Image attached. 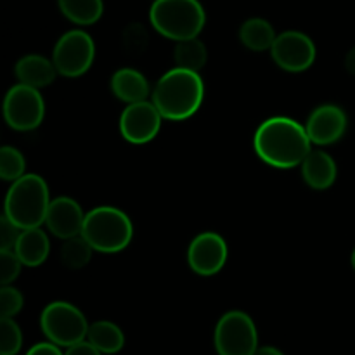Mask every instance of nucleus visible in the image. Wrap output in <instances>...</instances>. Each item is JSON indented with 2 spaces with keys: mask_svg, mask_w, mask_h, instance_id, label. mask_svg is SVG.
<instances>
[{
  "mask_svg": "<svg viewBox=\"0 0 355 355\" xmlns=\"http://www.w3.org/2000/svg\"><path fill=\"white\" fill-rule=\"evenodd\" d=\"M253 148L266 165L288 170L302 165L312 151V141L300 121L288 116H272L257 128Z\"/></svg>",
  "mask_w": 355,
  "mask_h": 355,
  "instance_id": "f257e3e1",
  "label": "nucleus"
},
{
  "mask_svg": "<svg viewBox=\"0 0 355 355\" xmlns=\"http://www.w3.org/2000/svg\"><path fill=\"white\" fill-rule=\"evenodd\" d=\"M205 99V83L198 71L175 66L159 76L151 101L162 116L170 121H184L193 116Z\"/></svg>",
  "mask_w": 355,
  "mask_h": 355,
  "instance_id": "f03ea898",
  "label": "nucleus"
},
{
  "mask_svg": "<svg viewBox=\"0 0 355 355\" xmlns=\"http://www.w3.org/2000/svg\"><path fill=\"white\" fill-rule=\"evenodd\" d=\"M51 201L44 177L24 173L10 184L3 205V215L21 229L40 227L45 224Z\"/></svg>",
  "mask_w": 355,
  "mask_h": 355,
  "instance_id": "7ed1b4c3",
  "label": "nucleus"
},
{
  "mask_svg": "<svg viewBox=\"0 0 355 355\" xmlns=\"http://www.w3.org/2000/svg\"><path fill=\"white\" fill-rule=\"evenodd\" d=\"M149 21L162 37L180 42L196 38L203 31L207 14L200 0H155Z\"/></svg>",
  "mask_w": 355,
  "mask_h": 355,
  "instance_id": "20e7f679",
  "label": "nucleus"
},
{
  "mask_svg": "<svg viewBox=\"0 0 355 355\" xmlns=\"http://www.w3.org/2000/svg\"><path fill=\"white\" fill-rule=\"evenodd\" d=\"M82 236L96 252L118 253L130 245L134 225L120 208L97 207L85 215Z\"/></svg>",
  "mask_w": 355,
  "mask_h": 355,
  "instance_id": "39448f33",
  "label": "nucleus"
},
{
  "mask_svg": "<svg viewBox=\"0 0 355 355\" xmlns=\"http://www.w3.org/2000/svg\"><path fill=\"white\" fill-rule=\"evenodd\" d=\"M40 328L49 342L68 349L87 340L90 324L78 307L69 302L58 300L45 305L40 314Z\"/></svg>",
  "mask_w": 355,
  "mask_h": 355,
  "instance_id": "423d86ee",
  "label": "nucleus"
},
{
  "mask_svg": "<svg viewBox=\"0 0 355 355\" xmlns=\"http://www.w3.org/2000/svg\"><path fill=\"white\" fill-rule=\"evenodd\" d=\"M214 343L218 355H255L259 331L246 312L229 311L215 326Z\"/></svg>",
  "mask_w": 355,
  "mask_h": 355,
  "instance_id": "0eeeda50",
  "label": "nucleus"
},
{
  "mask_svg": "<svg viewBox=\"0 0 355 355\" xmlns=\"http://www.w3.org/2000/svg\"><path fill=\"white\" fill-rule=\"evenodd\" d=\"M96 59V44L83 30H69L55 42L52 61L59 75L78 78L85 75Z\"/></svg>",
  "mask_w": 355,
  "mask_h": 355,
  "instance_id": "6e6552de",
  "label": "nucleus"
},
{
  "mask_svg": "<svg viewBox=\"0 0 355 355\" xmlns=\"http://www.w3.org/2000/svg\"><path fill=\"white\" fill-rule=\"evenodd\" d=\"M45 116V101L40 89L17 83L10 87L3 99V118L10 128L17 132L35 130Z\"/></svg>",
  "mask_w": 355,
  "mask_h": 355,
  "instance_id": "1a4fd4ad",
  "label": "nucleus"
},
{
  "mask_svg": "<svg viewBox=\"0 0 355 355\" xmlns=\"http://www.w3.org/2000/svg\"><path fill=\"white\" fill-rule=\"evenodd\" d=\"M270 55L284 71L302 73L314 64L318 51L309 35L297 30H288L277 35L270 49Z\"/></svg>",
  "mask_w": 355,
  "mask_h": 355,
  "instance_id": "9d476101",
  "label": "nucleus"
},
{
  "mask_svg": "<svg viewBox=\"0 0 355 355\" xmlns=\"http://www.w3.org/2000/svg\"><path fill=\"white\" fill-rule=\"evenodd\" d=\"M162 116L153 101L127 104L120 116V134L130 144H148L162 128Z\"/></svg>",
  "mask_w": 355,
  "mask_h": 355,
  "instance_id": "9b49d317",
  "label": "nucleus"
},
{
  "mask_svg": "<svg viewBox=\"0 0 355 355\" xmlns=\"http://www.w3.org/2000/svg\"><path fill=\"white\" fill-rule=\"evenodd\" d=\"M227 243L217 232H201L187 248V263L198 276L210 277L220 272L227 262Z\"/></svg>",
  "mask_w": 355,
  "mask_h": 355,
  "instance_id": "f8f14e48",
  "label": "nucleus"
},
{
  "mask_svg": "<svg viewBox=\"0 0 355 355\" xmlns=\"http://www.w3.org/2000/svg\"><path fill=\"white\" fill-rule=\"evenodd\" d=\"M347 127H349V116L336 104L318 106L309 114V120L305 123L309 137L315 146L335 144L345 135Z\"/></svg>",
  "mask_w": 355,
  "mask_h": 355,
  "instance_id": "ddd939ff",
  "label": "nucleus"
},
{
  "mask_svg": "<svg viewBox=\"0 0 355 355\" xmlns=\"http://www.w3.org/2000/svg\"><path fill=\"white\" fill-rule=\"evenodd\" d=\"M85 215L87 214H83L78 201L69 196H59L51 201L45 225L58 238H75V236L82 234Z\"/></svg>",
  "mask_w": 355,
  "mask_h": 355,
  "instance_id": "4468645a",
  "label": "nucleus"
},
{
  "mask_svg": "<svg viewBox=\"0 0 355 355\" xmlns=\"http://www.w3.org/2000/svg\"><path fill=\"white\" fill-rule=\"evenodd\" d=\"M300 168L305 184L314 191L329 189L338 175L335 158L322 149H312L302 162Z\"/></svg>",
  "mask_w": 355,
  "mask_h": 355,
  "instance_id": "2eb2a0df",
  "label": "nucleus"
},
{
  "mask_svg": "<svg viewBox=\"0 0 355 355\" xmlns=\"http://www.w3.org/2000/svg\"><path fill=\"white\" fill-rule=\"evenodd\" d=\"M110 87L113 96L127 104L146 101L153 94L148 78L139 69L134 68L116 69L111 76Z\"/></svg>",
  "mask_w": 355,
  "mask_h": 355,
  "instance_id": "dca6fc26",
  "label": "nucleus"
},
{
  "mask_svg": "<svg viewBox=\"0 0 355 355\" xmlns=\"http://www.w3.org/2000/svg\"><path fill=\"white\" fill-rule=\"evenodd\" d=\"M14 75L19 80V83L35 87V89H44L54 82L58 68H55L54 61L47 59L45 55L26 54L16 62Z\"/></svg>",
  "mask_w": 355,
  "mask_h": 355,
  "instance_id": "f3484780",
  "label": "nucleus"
},
{
  "mask_svg": "<svg viewBox=\"0 0 355 355\" xmlns=\"http://www.w3.org/2000/svg\"><path fill=\"white\" fill-rule=\"evenodd\" d=\"M14 252L17 253L24 267H38L51 253V241L40 227L23 229Z\"/></svg>",
  "mask_w": 355,
  "mask_h": 355,
  "instance_id": "a211bd4d",
  "label": "nucleus"
},
{
  "mask_svg": "<svg viewBox=\"0 0 355 355\" xmlns=\"http://www.w3.org/2000/svg\"><path fill=\"white\" fill-rule=\"evenodd\" d=\"M276 31L272 24L263 17H250L239 28V40L253 52L270 51L276 42Z\"/></svg>",
  "mask_w": 355,
  "mask_h": 355,
  "instance_id": "6ab92c4d",
  "label": "nucleus"
},
{
  "mask_svg": "<svg viewBox=\"0 0 355 355\" xmlns=\"http://www.w3.org/2000/svg\"><path fill=\"white\" fill-rule=\"evenodd\" d=\"M87 340L101 350L103 354L113 355L123 350L125 347V335L118 324L111 321H97L92 322L89 328Z\"/></svg>",
  "mask_w": 355,
  "mask_h": 355,
  "instance_id": "aec40b11",
  "label": "nucleus"
},
{
  "mask_svg": "<svg viewBox=\"0 0 355 355\" xmlns=\"http://www.w3.org/2000/svg\"><path fill=\"white\" fill-rule=\"evenodd\" d=\"M58 3L66 19L78 26L97 23L104 12L103 0H58Z\"/></svg>",
  "mask_w": 355,
  "mask_h": 355,
  "instance_id": "412c9836",
  "label": "nucleus"
},
{
  "mask_svg": "<svg viewBox=\"0 0 355 355\" xmlns=\"http://www.w3.org/2000/svg\"><path fill=\"white\" fill-rule=\"evenodd\" d=\"M173 59L179 68L200 73L208 61V49L198 37L187 38V40L177 42Z\"/></svg>",
  "mask_w": 355,
  "mask_h": 355,
  "instance_id": "4be33fe9",
  "label": "nucleus"
},
{
  "mask_svg": "<svg viewBox=\"0 0 355 355\" xmlns=\"http://www.w3.org/2000/svg\"><path fill=\"white\" fill-rule=\"evenodd\" d=\"M94 252L96 250L90 246V243L82 234H78L75 238L64 239L61 246V262L68 269H82L90 262Z\"/></svg>",
  "mask_w": 355,
  "mask_h": 355,
  "instance_id": "5701e85b",
  "label": "nucleus"
},
{
  "mask_svg": "<svg viewBox=\"0 0 355 355\" xmlns=\"http://www.w3.org/2000/svg\"><path fill=\"white\" fill-rule=\"evenodd\" d=\"M26 170V159L19 149L12 146H3L0 149V177L6 182H14L24 175Z\"/></svg>",
  "mask_w": 355,
  "mask_h": 355,
  "instance_id": "b1692460",
  "label": "nucleus"
},
{
  "mask_svg": "<svg viewBox=\"0 0 355 355\" xmlns=\"http://www.w3.org/2000/svg\"><path fill=\"white\" fill-rule=\"evenodd\" d=\"M23 347L19 324L10 318L0 319V355H17Z\"/></svg>",
  "mask_w": 355,
  "mask_h": 355,
  "instance_id": "393cba45",
  "label": "nucleus"
},
{
  "mask_svg": "<svg viewBox=\"0 0 355 355\" xmlns=\"http://www.w3.org/2000/svg\"><path fill=\"white\" fill-rule=\"evenodd\" d=\"M24 305L23 293L10 284H2L0 288V318H10L17 315Z\"/></svg>",
  "mask_w": 355,
  "mask_h": 355,
  "instance_id": "a878e982",
  "label": "nucleus"
},
{
  "mask_svg": "<svg viewBox=\"0 0 355 355\" xmlns=\"http://www.w3.org/2000/svg\"><path fill=\"white\" fill-rule=\"evenodd\" d=\"M23 267V262L14 250H0V283H14L19 277Z\"/></svg>",
  "mask_w": 355,
  "mask_h": 355,
  "instance_id": "bb28decb",
  "label": "nucleus"
},
{
  "mask_svg": "<svg viewBox=\"0 0 355 355\" xmlns=\"http://www.w3.org/2000/svg\"><path fill=\"white\" fill-rule=\"evenodd\" d=\"M23 229L17 227L12 220L2 215L0 218V250H14Z\"/></svg>",
  "mask_w": 355,
  "mask_h": 355,
  "instance_id": "cd10ccee",
  "label": "nucleus"
},
{
  "mask_svg": "<svg viewBox=\"0 0 355 355\" xmlns=\"http://www.w3.org/2000/svg\"><path fill=\"white\" fill-rule=\"evenodd\" d=\"M26 355H64V352H61V347L47 340V342H40L31 347Z\"/></svg>",
  "mask_w": 355,
  "mask_h": 355,
  "instance_id": "c85d7f7f",
  "label": "nucleus"
},
{
  "mask_svg": "<svg viewBox=\"0 0 355 355\" xmlns=\"http://www.w3.org/2000/svg\"><path fill=\"white\" fill-rule=\"evenodd\" d=\"M64 355H104V354L101 352V350H97L89 340H83V342L68 347Z\"/></svg>",
  "mask_w": 355,
  "mask_h": 355,
  "instance_id": "c756f323",
  "label": "nucleus"
},
{
  "mask_svg": "<svg viewBox=\"0 0 355 355\" xmlns=\"http://www.w3.org/2000/svg\"><path fill=\"white\" fill-rule=\"evenodd\" d=\"M345 68H347V71L350 73V75L355 76V45H354L352 49H350L349 54H347V58H345Z\"/></svg>",
  "mask_w": 355,
  "mask_h": 355,
  "instance_id": "7c9ffc66",
  "label": "nucleus"
},
{
  "mask_svg": "<svg viewBox=\"0 0 355 355\" xmlns=\"http://www.w3.org/2000/svg\"><path fill=\"white\" fill-rule=\"evenodd\" d=\"M255 355H284L283 352H281L277 347H272V345H263V347H259L257 349Z\"/></svg>",
  "mask_w": 355,
  "mask_h": 355,
  "instance_id": "2f4dec72",
  "label": "nucleus"
},
{
  "mask_svg": "<svg viewBox=\"0 0 355 355\" xmlns=\"http://www.w3.org/2000/svg\"><path fill=\"white\" fill-rule=\"evenodd\" d=\"M350 262H352V267H354V270H355V248H354V252H352V259H350Z\"/></svg>",
  "mask_w": 355,
  "mask_h": 355,
  "instance_id": "473e14b6",
  "label": "nucleus"
}]
</instances>
